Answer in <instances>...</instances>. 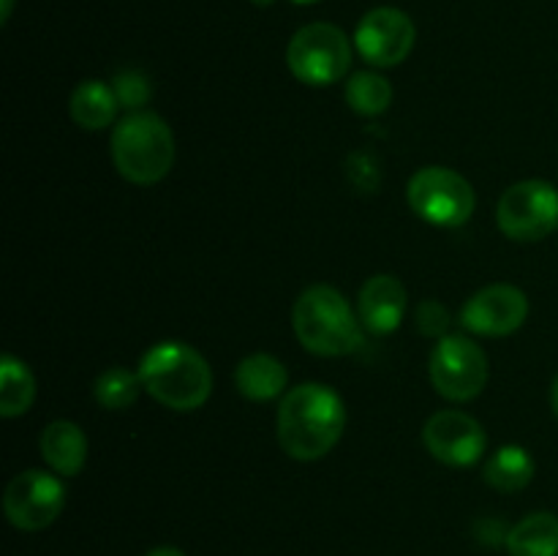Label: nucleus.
Returning <instances> with one entry per match:
<instances>
[{
    "mask_svg": "<svg viewBox=\"0 0 558 556\" xmlns=\"http://www.w3.org/2000/svg\"><path fill=\"white\" fill-rule=\"evenodd\" d=\"M278 442L294 461L327 456L347 428V409L332 387L308 382L283 396L278 407Z\"/></svg>",
    "mask_w": 558,
    "mask_h": 556,
    "instance_id": "obj_1",
    "label": "nucleus"
},
{
    "mask_svg": "<svg viewBox=\"0 0 558 556\" xmlns=\"http://www.w3.org/2000/svg\"><path fill=\"white\" fill-rule=\"evenodd\" d=\"M142 387L167 409L191 412L210 398L213 374L207 360L183 341L153 347L140 363Z\"/></svg>",
    "mask_w": 558,
    "mask_h": 556,
    "instance_id": "obj_2",
    "label": "nucleus"
},
{
    "mask_svg": "<svg viewBox=\"0 0 558 556\" xmlns=\"http://www.w3.org/2000/svg\"><path fill=\"white\" fill-rule=\"evenodd\" d=\"M292 322L300 343L322 358H341L363 347V330L352 305L327 283H316L300 294Z\"/></svg>",
    "mask_w": 558,
    "mask_h": 556,
    "instance_id": "obj_3",
    "label": "nucleus"
},
{
    "mask_svg": "<svg viewBox=\"0 0 558 556\" xmlns=\"http://www.w3.org/2000/svg\"><path fill=\"white\" fill-rule=\"evenodd\" d=\"M112 161L129 183H158L174 164L172 129L156 112L125 114L112 131Z\"/></svg>",
    "mask_w": 558,
    "mask_h": 556,
    "instance_id": "obj_4",
    "label": "nucleus"
},
{
    "mask_svg": "<svg viewBox=\"0 0 558 556\" xmlns=\"http://www.w3.org/2000/svg\"><path fill=\"white\" fill-rule=\"evenodd\" d=\"M287 63L305 85H332L343 80L352 65V44L341 27L330 22H314V25L300 27L292 36Z\"/></svg>",
    "mask_w": 558,
    "mask_h": 556,
    "instance_id": "obj_5",
    "label": "nucleus"
},
{
    "mask_svg": "<svg viewBox=\"0 0 558 556\" xmlns=\"http://www.w3.org/2000/svg\"><path fill=\"white\" fill-rule=\"evenodd\" d=\"M409 205L434 227H463L472 218L477 196L463 174L447 167H425L409 180Z\"/></svg>",
    "mask_w": 558,
    "mask_h": 556,
    "instance_id": "obj_6",
    "label": "nucleus"
},
{
    "mask_svg": "<svg viewBox=\"0 0 558 556\" xmlns=\"http://www.w3.org/2000/svg\"><path fill=\"white\" fill-rule=\"evenodd\" d=\"M501 232L512 240L534 243L558 229V191L545 180H523L501 194L496 207Z\"/></svg>",
    "mask_w": 558,
    "mask_h": 556,
    "instance_id": "obj_7",
    "label": "nucleus"
},
{
    "mask_svg": "<svg viewBox=\"0 0 558 556\" xmlns=\"http://www.w3.org/2000/svg\"><path fill=\"white\" fill-rule=\"evenodd\" d=\"M430 382L447 401H472L488 382V358L472 338H441L430 352Z\"/></svg>",
    "mask_w": 558,
    "mask_h": 556,
    "instance_id": "obj_8",
    "label": "nucleus"
},
{
    "mask_svg": "<svg viewBox=\"0 0 558 556\" xmlns=\"http://www.w3.org/2000/svg\"><path fill=\"white\" fill-rule=\"evenodd\" d=\"M65 507V485L54 474L41 469H27L16 474L3 496V510L9 521L22 532L47 529Z\"/></svg>",
    "mask_w": 558,
    "mask_h": 556,
    "instance_id": "obj_9",
    "label": "nucleus"
},
{
    "mask_svg": "<svg viewBox=\"0 0 558 556\" xmlns=\"http://www.w3.org/2000/svg\"><path fill=\"white\" fill-rule=\"evenodd\" d=\"M414 41H417L414 22L392 5L368 11L354 31V44H357L360 55L381 69L403 63L414 49Z\"/></svg>",
    "mask_w": 558,
    "mask_h": 556,
    "instance_id": "obj_10",
    "label": "nucleus"
},
{
    "mask_svg": "<svg viewBox=\"0 0 558 556\" xmlns=\"http://www.w3.org/2000/svg\"><path fill=\"white\" fill-rule=\"evenodd\" d=\"M423 442L430 456L447 467H472L485 452L483 425L458 409L436 412L425 423Z\"/></svg>",
    "mask_w": 558,
    "mask_h": 556,
    "instance_id": "obj_11",
    "label": "nucleus"
},
{
    "mask_svg": "<svg viewBox=\"0 0 558 556\" xmlns=\"http://www.w3.org/2000/svg\"><path fill=\"white\" fill-rule=\"evenodd\" d=\"M529 298L510 283H494L466 300L461 325L477 336H510L526 322Z\"/></svg>",
    "mask_w": 558,
    "mask_h": 556,
    "instance_id": "obj_12",
    "label": "nucleus"
},
{
    "mask_svg": "<svg viewBox=\"0 0 558 556\" xmlns=\"http://www.w3.org/2000/svg\"><path fill=\"white\" fill-rule=\"evenodd\" d=\"M407 305V289L396 276H374L360 292V322L374 336H387L401 327Z\"/></svg>",
    "mask_w": 558,
    "mask_h": 556,
    "instance_id": "obj_13",
    "label": "nucleus"
},
{
    "mask_svg": "<svg viewBox=\"0 0 558 556\" xmlns=\"http://www.w3.org/2000/svg\"><path fill=\"white\" fill-rule=\"evenodd\" d=\"M41 456L54 474L74 478L87 461V439L82 428L71 420H54L41 434Z\"/></svg>",
    "mask_w": 558,
    "mask_h": 556,
    "instance_id": "obj_14",
    "label": "nucleus"
},
{
    "mask_svg": "<svg viewBox=\"0 0 558 556\" xmlns=\"http://www.w3.org/2000/svg\"><path fill=\"white\" fill-rule=\"evenodd\" d=\"M287 368L272 354H251V358L240 360L238 371H234V385L251 401H270L278 398L287 387Z\"/></svg>",
    "mask_w": 558,
    "mask_h": 556,
    "instance_id": "obj_15",
    "label": "nucleus"
},
{
    "mask_svg": "<svg viewBox=\"0 0 558 556\" xmlns=\"http://www.w3.org/2000/svg\"><path fill=\"white\" fill-rule=\"evenodd\" d=\"M120 101L112 85L101 80H85L71 96V118L76 125L90 131L107 129L118 114Z\"/></svg>",
    "mask_w": 558,
    "mask_h": 556,
    "instance_id": "obj_16",
    "label": "nucleus"
},
{
    "mask_svg": "<svg viewBox=\"0 0 558 556\" xmlns=\"http://www.w3.org/2000/svg\"><path fill=\"white\" fill-rule=\"evenodd\" d=\"M510 556H558V518L554 512H532L507 532Z\"/></svg>",
    "mask_w": 558,
    "mask_h": 556,
    "instance_id": "obj_17",
    "label": "nucleus"
},
{
    "mask_svg": "<svg viewBox=\"0 0 558 556\" xmlns=\"http://www.w3.org/2000/svg\"><path fill=\"white\" fill-rule=\"evenodd\" d=\"M485 483L496 491H505V494H515L523 491L534 478V458L529 456L526 447L507 445L499 447L494 456L485 461Z\"/></svg>",
    "mask_w": 558,
    "mask_h": 556,
    "instance_id": "obj_18",
    "label": "nucleus"
},
{
    "mask_svg": "<svg viewBox=\"0 0 558 556\" xmlns=\"http://www.w3.org/2000/svg\"><path fill=\"white\" fill-rule=\"evenodd\" d=\"M33 398H36V379L31 368L14 354H5L0 363V414L20 418L33 407Z\"/></svg>",
    "mask_w": 558,
    "mask_h": 556,
    "instance_id": "obj_19",
    "label": "nucleus"
},
{
    "mask_svg": "<svg viewBox=\"0 0 558 556\" xmlns=\"http://www.w3.org/2000/svg\"><path fill=\"white\" fill-rule=\"evenodd\" d=\"M347 101L354 112L374 118V114H381L392 104V87L381 74L357 71L347 82Z\"/></svg>",
    "mask_w": 558,
    "mask_h": 556,
    "instance_id": "obj_20",
    "label": "nucleus"
},
{
    "mask_svg": "<svg viewBox=\"0 0 558 556\" xmlns=\"http://www.w3.org/2000/svg\"><path fill=\"white\" fill-rule=\"evenodd\" d=\"M140 374H131L129 368H120V365L104 371L96 382V398L104 409H129L140 398Z\"/></svg>",
    "mask_w": 558,
    "mask_h": 556,
    "instance_id": "obj_21",
    "label": "nucleus"
},
{
    "mask_svg": "<svg viewBox=\"0 0 558 556\" xmlns=\"http://www.w3.org/2000/svg\"><path fill=\"white\" fill-rule=\"evenodd\" d=\"M112 90L118 96L120 107L140 109L150 98V80L142 71H120L112 80Z\"/></svg>",
    "mask_w": 558,
    "mask_h": 556,
    "instance_id": "obj_22",
    "label": "nucleus"
},
{
    "mask_svg": "<svg viewBox=\"0 0 558 556\" xmlns=\"http://www.w3.org/2000/svg\"><path fill=\"white\" fill-rule=\"evenodd\" d=\"M347 174H349V180H352L354 189L363 191V194H374L381 183L379 161H376L371 153H363V150H357L349 156Z\"/></svg>",
    "mask_w": 558,
    "mask_h": 556,
    "instance_id": "obj_23",
    "label": "nucleus"
},
{
    "mask_svg": "<svg viewBox=\"0 0 558 556\" xmlns=\"http://www.w3.org/2000/svg\"><path fill=\"white\" fill-rule=\"evenodd\" d=\"M417 325L425 336H445L447 327H450V311H447L439 300H425L417 309Z\"/></svg>",
    "mask_w": 558,
    "mask_h": 556,
    "instance_id": "obj_24",
    "label": "nucleus"
},
{
    "mask_svg": "<svg viewBox=\"0 0 558 556\" xmlns=\"http://www.w3.org/2000/svg\"><path fill=\"white\" fill-rule=\"evenodd\" d=\"M147 556H185L180 548H172V545H161V548H153Z\"/></svg>",
    "mask_w": 558,
    "mask_h": 556,
    "instance_id": "obj_25",
    "label": "nucleus"
},
{
    "mask_svg": "<svg viewBox=\"0 0 558 556\" xmlns=\"http://www.w3.org/2000/svg\"><path fill=\"white\" fill-rule=\"evenodd\" d=\"M550 403H554V412L558 414V376L554 379V390H550Z\"/></svg>",
    "mask_w": 558,
    "mask_h": 556,
    "instance_id": "obj_26",
    "label": "nucleus"
},
{
    "mask_svg": "<svg viewBox=\"0 0 558 556\" xmlns=\"http://www.w3.org/2000/svg\"><path fill=\"white\" fill-rule=\"evenodd\" d=\"M11 5H14V0H3V22H9Z\"/></svg>",
    "mask_w": 558,
    "mask_h": 556,
    "instance_id": "obj_27",
    "label": "nucleus"
},
{
    "mask_svg": "<svg viewBox=\"0 0 558 556\" xmlns=\"http://www.w3.org/2000/svg\"><path fill=\"white\" fill-rule=\"evenodd\" d=\"M251 3L259 5V9H267V5H272V3H276V0H251Z\"/></svg>",
    "mask_w": 558,
    "mask_h": 556,
    "instance_id": "obj_28",
    "label": "nucleus"
},
{
    "mask_svg": "<svg viewBox=\"0 0 558 556\" xmlns=\"http://www.w3.org/2000/svg\"><path fill=\"white\" fill-rule=\"evenodd\" d=\"M292 3H298V5H311V3H319V0H292Z\"/></svg>",
    "mask_w": 558,
    "mask_h": 556,
    "instance_id": "obj_29",
    "label": "nucleus"
}]
</instances>
